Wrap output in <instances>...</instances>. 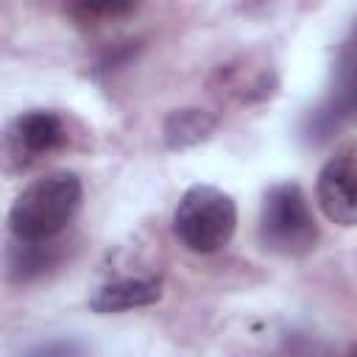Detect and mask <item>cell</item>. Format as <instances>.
<instances>
[{"instance_id":"1","label":"cell","mask_w":357,"mask_h":357,"mask_svg":"<svg viewBox=\"0 0 357 357\" xmlns=\"http://www.w3.org/2000/svg\"><path fill=\"white\" fill-rule=\"evenodd\" d=\"M84 187L75 173L59 170L31 181L8 212V226L22 243H47L81 209Z\"/></svg>"},{"instance_id":"2","label":"cell","mask_w":357,"mask_h":357,"mask_svg":"<svg viewBox=\"0 0 357 357\" xmlns=\"http://www.w3.org/2000/svg\"><path fill=\"white\" fill-rule=\"evenodd\" d=\"M237 229V206L229 192L195 184L190 187L176 212H173V231L176 237L195 254H215L229 245Z\"/></svg>"},{"instance_id":"6","label":"cell","mask_w":357,"mask_h":357,"mask_svg":"<svg viewBox=\"0 0 357 357\" xmlns=\"http://www.w3.org/2000/svg\"><path fill=\"white\" fill-rule=\"evenodd\" d=\"M162 290H159V282H151V279H120V282H112V284H103L89 307L92 312H100V315H109V312H123V310H134V307H148L153 301H159Z\"/></svg>"},{"instance_id":"8","label":"cell","mask_w":357,"mask_h":357,"mask_svg":"<svg viewBox=\"0 0 357 357\" xmlns=\"http://www.w3.org/2000/svg\"><path fill=\"white\" fill-rule=\"evenodd\" d=\"M354 112H357V59H346L340 67V84H337L329 106L315 114V126H318L321 137L332 126H337L343 117H351Z\"/></svg>"},{"instance_id":"9","label":"cell","mask_w":357,"mask_h":357,"mask_svg":"<svg viewBox=\"0 0 357 357\" xmlns=\"http://www.w3.org/2000/svg\"><path fill=\"white\" fill-rule=\"evenodd\" d=\"M22 357H86V349L78 340H47L28 349Z\"/></svg>"},{"instance_id":"10","label":"cell","mask_w":357,"mask_h":357,"mask_svg":"<svg viewBox=\"0 0 357 357\" xmlns=\"http://www.w3.org/2000/svg\"><path fill=\"white\" fill-rule=\"evenodd\" d=\"M131 8L134 6H128V3H84V6H75L73 11L81 14V20H95V17H117Z\"/></svg>"},{"instance_id":"11","label":"cell","mask_w":357,"mask_h":357,"mask_svg":"<svg viewBox=\"0 0 357 357\" xmlns=\"http://www.w3.org/2000/svg\"><path fill=\"white\" fill-rule=\"evenodd\" d=\"M354 42H357V28H354Z\"/></svg>"},{"instance_id":"4","label":"cell","mask_w":357,"mask_h":357,"mask_svg":"<svg viewBox=\"0 0 357 357\" xmlns=\"http://www.w3.org/2000/svg\"><path fill=\"white\" fill-rule=\"evenodd\" d=\"M315 195L332 223L357 226V145L340 148L321 167Z\"/></svg>"},{"instance_id":"5","label":"cell","mask_w":357,"mask_h":357,"mask_svg":"<svg viewBox=\"0 0 357 357\" xmlns=\"http://www.w3.org/2000/svg\"><path fill=\"white\" fill-rule=\"evenodd\" d=\"M67 142L64 120L47 109H31L17 114L6 128V151L11 159L28 165L50 156Z\"/></svg>"},{"instance_id":"3","label":"cell","mask_w":357,"mask_h":357,"mask_svg":"<svg viewBox=\"0 0 357 357\" xmlns=\"http://www.w3.org/2000/svg\"><path fill=\"white\" fill-rule=\"evenodd\" d=\"M318 226L307 195L298 184H276L265 192L259 212V243L282 257H301L312 251Z\"/></svg>"},{"instance_id":"7","label":"cell","mask_w":357,"mask_h":357,"mask_svg":"<svg viewBox=\"0 0 357 357\" xmlns=\"http://www.w3.org/2000/svg\"><path fill=\"white\" fill-rule=\"evenodd\" d=\"M218 120L204 112V109H176L167 114L165 126H162V137L167 148H190L204 142L212 131H215Z\"/></svg>"}]
</instances>
